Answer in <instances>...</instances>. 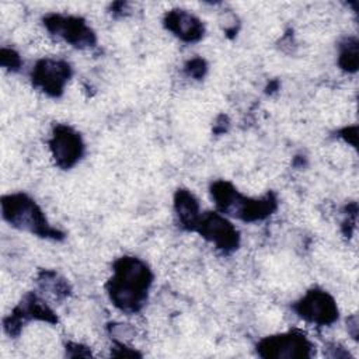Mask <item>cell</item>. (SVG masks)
<instances>
[{"mask_svg":"<svg viewBox=\"0 0 359 359\" xmlns=\"http://www.w3.org/2000/svg\"><path fill=\"white\" fill-rule=\"evenodd\" d=\"M348 328H351L349 332H351L352 337L356 339V338H358V321H356V316L348 318Z\"/></svg>","mask_w":359,"mask_h":359,"instance_id":"obj_21","label":"cell"},{"mask_svg":"<svg viewBox=\"0 0 359 359\" xmlns=\"http://www.w3.org/2000/svg\"><path fill=\"white\" fill-rule=\"evenodd\" d=\"M153 279V271L146 261L133 255H123L114 261L112 276L107 280L105 290L119 311L136 314L147 302Z\"/></svg>","mask_w":359,"mask_h":359,"instance_id":"obj_1","label":"cell"},{"mask_svg":"<svg viewBox=\"0 0 359 359\" xmlns=\"http://www.w3.org/2000/svg\"><path fill=\"white\" fill-rule=\"evenodd\" d=\"M36 282L42 290H45L55 299L66 297L70 293L69 283L63 278H60L55 271H41Z\"/></svg>","mask_w":359,"mask_h":359,"instance_id":"obj_13","label":"cell"},{"mask_svg":"<svg viewBox=\"0 0 359 359\" xmlns=\"http://www.w3.org/2000/svg\"><path fill=\"white\" fill-rule=\"evenodd\" d=\"M0 65L10 70V72H18L22 60L21 56L17 50H14L13 48H1L0 49Z\"/></svg>","mask_w":359,"mask_h":359,"instance_id":"obj_15","label":"cell"},{"mask_svg":"<svg viewBox=\"0 0 359 359\" xmlns=\"http://www.w3.org/2000/svg\"><path fill=\"white\" fill-rule=\"evenodd\" d=\"M359 65V42L351 36L339 43L338 66L346 73H355Z\"/></svg>","mask_w":359,"mask_h":359,"instance_id":"obj_14","label":"cell"},{"mask_svg":"<svg viewBox=\"0 0 359 359\" xmlns=\"http://www.w3.org/2000/svg\"><path fill=\"white\" fill-rule=\"evenodd\" d=\"M163 25L174 36L187 43L198 42L205 35L203 22L196 15L182 8H172L167 11L163 17Z\"/></svg>","mask_w":359,"mask_h":359,"instance_id":"obj_11","label":"cell"},{"mask_svg":"<svg viewBox=\"0 0 359 359\" xmlns=\"http://www.w3.org/2000/svg\"><path fill=\"white\" fill-rule=\"evenodd\" d=\"M227 125H229L227 116H224V115H220V116L217 118V123L215 125V132H217V133H222V132H224Z\"/></svg>","mask_w":359,"mask_h":359,"instance_id":"obj_20","label":"cell"},{"mask_svg":"<svg viewBox=\"0 0 359 359\" xmlns=\"http://www.w3.org/2000/svg\"><path fill=\"white\" fill-rule=\"evenodd\" d=\"M174 210L180 227L182 230L194 231L196 222L202 213L195 195L185 188L177 189L174 195Z\"/></svg>","mask_w":359,"mask_h":359,"instance_id":"obj_12","label":"cell"},{"mask_svg":"<svg viewBox=\"0 0 359 359\" xmlns=\"http://www.w3.org/2000/svg\"><path fill=\"white\" fill-rule=\"evenodd\" d=\"M1 216L13 227L42 238L62 240L65 233L50 226L41 206L27 194L14 192L1 196Z\"/></svg>","mask_w":359,"mask_h":359,"instance_id":"obj_3","label":"cell"},{"mask_svg":"<svg viewBox=\"0 0 359 359\" xmlns=\"http://www.w3.org/2000/svg\"><path fill=\"white\" fill-rule=\"evenodd\" d=\"M292 307L302 320L316 325H331L339 317L335 299L320 287L309 289Z\"/></svg>","mask_w":359,"mask_h":359,"instance_id":"obj_9","label":"cell"},{"mask_svg":"<svg viewBox=\"0 0 359 359\" xmlns=\"http://www.w3.org/2000/svg\"><path fill=\"white\" fill-rule=\"evenodd\" d=\"M201 237L212 243L217 250L230 254L240 247V233L236 226L220 212H202L194 229Z\"/></svg>","mask_w":359,"mask_h":359,"instance_id":"obj_6","label":"cell"},{"mask_svg":"<svg viewBox=\"0 0 359 359\" xmlns=\"http://www.w3.org/2000/svg\"><path fill=\"white\" fill-rule=\"evenodd\" d=\"M338 136L341 139H344L346 143H349L351 146L356 147V143H358V126L356 125L345 126L341 130H338Z\"/></svg>","mask_w":359,"mask_h":359,"instance_id":"obj_18","label":"cell"},{"mask_svg":"<svg viewBox=\"0 0 359 359\" xmlns=\"http://www.w3.org/2000/svg\"><path fill=\"white\" fill-rule=\"evenodd\" d=\"M209 189L220 213L245 223L265 220L278 209V198L273 192H266L261 198L245 196L226 180L213 181Z\"/></svg>","mask_w":359,"mask_h":359,"instance_id":"obj_2","label":"cell"},{"mask_svg":"<svg viewBox=\"0 0 359 359\" xmlns=\"http://www.w3.org/2000/svg\"><path fill=\"white\" fill-rule=\"evenodd\" d=\"M185 74L194 79H202L206 74L208 70V63L205 59L202 57H194L191 60H188L184 66Z\"/></svg>","mask_w":359,"mask_h":359,"instance_id":"obj_16","label":"cell"},{"mask_svg":"<svg viewBox=\"0 0 359 359\" xmlns=\"http://www.w3.org/2000/svg\"><path fill=\"white\" fill-rule=\"evenodd\" d=\"M42 21L49 34L60 38L77 49L93 48L97 43V35L94 29L83 17L49 13L42 18Z\"/></svg>","mask_w":359,"mask_h":359,"instance_id":"obj_5","label":"cell"},{"mask_svg":"<svg viewBox=\"0 0 359 359\" xmlns=\"http://www.w3.org/2000/svg\"><path fill=\"white\" fill-rule=\"evenodd\" d=\"M48 144L55 164L62 170L73 168L81 160L86 150L81 135L65 123L53 126Z\"/></svg>","mask_w":359,"mask_h":359,"instance_id":"obj_10","label":"cell"},{"mask_svg":"<svg viewBox=\"0 0 359 359\" xmlns=\"http://www.w3.org/2000/svg\"><path fill=\"white\" fill-rule=\"evenodd\" d=\"M255 351L264 359H310L314 345L302 331L290 330L261 338Z\"/></svg>","mask_w":359,"mask_h":359,"instance_id":"obj_4","label":"cell"},{"mask_svg":"<svg viewBox=\"0 0 359 359\" xmlns=\"http://www.w3.org/2000/svg\"><path fill=\"white\" fill-rule=\"evenodd\" d=\"M43 321L56 324L57 317L55 311L34 292H28L22 296L20 303L11 310V313L3 320V330L8 337H18L22 327L28 321Z\"/></svg>","mask_w":359,"mask_h":359,"instance_id":"obj_8","label":"cell"},{"mask_svg":"<svg viewBox=\"0 0 359 359\" xmlns=\"http://www.w3.org/2000/svg\"><path fill=\"white\" fill-rule=\"evenodd\" d=\"M114 342H115V346L111 349L112 356H140L139 352L128 348L125 342H116V341Z\"/></svg>","mask_w":359,"mask_h":359,"instance_id":"obj_19","label":"cell"},{"mask_svg":"<svg viewBox=\"0 0 359 359\" xmlns=\"http://www.w3.org/2000/svg\"><path fill=\"white\" fill-rule=\"evenodd\" d=\"M93 353L90 348L77 344V342H67L66 344V356L69 358H90Z\"/></svg>","mask_w":359,"mask_h":359,"instance_id":"obj_17","label":"cell"},{"mask_svg":"<svg viewBox=\"0 0 359 359\" xmlns=\"http://www.w3.org/2000/svg\"><path fill=\"white\" fill-rule=\"evenodd\" d=\"M73 76V69L63 59H39L29 74L32 86L52 98H59L65 93L67 81Z\"/></svg>","mask_w":359,"mask_h":359,"instance_id":"obj_7","label":"cell"}]
</instances>
